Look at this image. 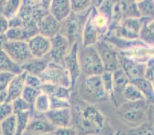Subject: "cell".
Returning <instances> with one entry per match:
<instances>
[{"label":"cell","mask_w":154,"mask_h":135,"mask_svg":"<svg viewBox=\"0 0 154 135\" xmlns=\"http://www.w3.org/2000/svg\"><path fill=\"white\" fill-rule=\"evenodd\" d=\"M50 60L48 58H33L26 64H24L22 67L23 71L27 74H33V75L40 76L42 75L46 68L49 64Z\"/></svg>","instance_id":"cell-22"},{"label":"cell","mask_w":154,"mask_h":135,"mask_svg":"<svg viewBox=\"0 0 154 135\" xmlns=\"http://www.w3.org/2000/svg\"><path fill=\"white\" fill-rule=\"evenodd\" d=\"M85 135H100L98 133H88V134H85Z\"/></svg>","instance_id":"cell-50"},{"label":"cell","mask_w":154,"mask_h":135,"mask_svg":"<svg viewBox=\"0 0 154 135\" xmlns=\"http://www.w3.org/2000/svg\"><path fill=\"white\" fill-rule=\"evenodd\" d=\"M113 135H123V133L121 130H117V131H116Z\"/></svg>","instance_id":"cell-48"},{"label":"cell","mask_w":154,"mask_h":135,"mask_svg":"<svg viewBox=\"0 0 154 135\" xmlns=\"http://www.w3.org/2000/svg\"><path fill=\"white\" fill-rule=\"evenodd\" d=\"M26 85H28V86H30L32 88L38 90L42 89L43 84V81L40 77L31 74H27V73H26Z\"/></svg>","instance_id":"cell-37"},{"label":"cell","mask_w":154,"mask_h":135,"mask_svg":"<svg viewBox=\"0 0 154 135\" xmlns=\"http://www.w3.org/2000/svg\"><path fill=\"white\" fill-rule=\"evenodd\" d=\"M94 46L100 55L105 71L113 72L120 68L119 51L111 43L104 39H100Z\"/></svg>","instance_id":"cell-7"},{"label":"cell","mask_w":154,"mask_h":135,"mask_svg":"<svg viewBox=\"0 0 154 135\" xmlns=\"http://www.w3.org/2000/svg\"><path fill=\"white\" fill-rule=\"evenodd\" d=\"M8 42L6 34H0V50L3 49L4 46Z\"/></svg>","instance_id":"cell-43"},{"label":"cell","mask_w":154,"mask_h":135,"mask_svg":"<svg viewBox=\"0 0 154 135\" xmlns=\"http://www.w3.org/2000/svg\"><path fill=\"white\" fill-rule=\"evenodd\" d=\"M56 129L45 115L34 114L31 118L26 132L33 135L51 134Z\"/></svg>","instance_id":"cell-12"},{"label":"cell","mask_w":154,"mask_h":135,"mask_svg":"<svg viewBox=\"0 0 154 135\" xmlns=\"http://www.w3.org/2000/svg\"><path fill=\"white\" fill-rule=\"evenodd\" d=\"M91 15L92 16L93 22L98 32L100 39L103 38L108 34L111 25V19L107 15H104L97 9L96 6H93L91 9Z\"/></svg>","instance_id":"cell-20"},{"label":"cell","mask_w":154,"mask_h":135,"mask_svg":"<svg viewBox=\"0 0 154 135\" xmlns=\"http://www.w3.org/2000/svg\"><path fill=\"white\" fill-rule=\"evenodd\" d=\"M119 60L120 68L125 72L130 81L145 77L147 64L136 61L126 55L119 52Z\"/></svg>","instance_id":"cell-10"},{"label":"cell","mask_w":154,"mask_h":135,"mask_svg":"<svg viewBox=\"0 0 154 135\" xmlns=\"http://www.w3.org/2000/svg\"><path fill=\"white\" fill-rule=\"evenodd\" d=\"M52 135H78V130L73 125L61 127H57L52 133Z\"/></svg>","instance_id":"cell-40"},{"label":"cell","mask_w":154,"mask_h":135,"mask_svg":"<svg viewBox=\"0 0 154 135\" xmlns=\"http://www.w3.org/2000/svg\"><path fill=\"white\" fill-rule=\"evenodd\" d=\"M51 47L48 58L52 62L63 64L64 57L69 52L72 45L65 36L58 33L51 39Z\"/></svg>","instance_id":"cell-11"},{"label":"cell","mask_w":154,"mask_h":135,"mask_svg":"<svg viewBox=\"0 0 154 135\" xmlns=\"http://www.w3.org/2000/svg\"><path fill=\"white\" fill-rule=\"evenodd\" d=\"M70 0H51L49 13L58 22H62L71 14Z\"/></svg>","instance_id":"cell-21"},{"label":"cell","mask_w":154,"mask_h":135,"mask_svg":"<svg viewBox=\"0 0 154 135\" xmlns=\"http://www.w3.org/2000/svg\"><path fill=\"white\" fill-rule=\"evenodd\" d=\"M51 110V99L50 97L44 92H41L36 98L33 105V112L38 115H45L48 111Z\"/></svg>","instance_id":"cell-26"},{"label":"cell","mask_w":154,"mask_h":135,"mask_svg":"<svg viewBox=\"0 0 154 135\" xmlns=\"http://www.w3.org/2000/svg\"><path fill=\"white\" fill-rule=\"evenodd\" d=\"M45 115L56 128L72 125L73 115L71 108L51 109Z\"/></svg>","instance_id":"cell-16"},{"label":"cell","mask_w":154,"mask_h":135,"mask_svg":"<svg viewBox=\"0 0 154 135\" xmlns=\"http://www.w3.org/2000/svg\"><path fill=\"white\" fill-rule=\"evenodd\" d=\"M104 0H96V2H95V5L96 7H99L102 4V2H103Z\"/></svg>","instance_id":"cell-46"},{"label":"cell","mask_w":154,"mask_h":135,"mask_svg":"<svg viewBox=\"0 0 154 135\" xmlns=\"http://www.w3.org/2000/svg\"><path fill=\"white\" fill-rule=\"evenodd\" d=\"M41 92V90L36 89V88H32V87L26 85L21 97L25 101H27L29 105H32V108H33V105H34L36 98H37V97L38 96V95Z\"/></svg>","instance_id":"cell-35"},{"label":"cell","mask_w":154,"mask_h":135,"mask_svg":"<svg viewBox=\"0 0 154 135\" xmlns=\"http://www.w3.org/2000/svg\"><path fill=\"white\" fill-rule=\"evenodd\" d=\"M102 81H103V86L108 94L110 99L111 98L112 93H113V72L111 71H105L103 74H100Z\"/></svg>","instance_id":"cell-36"},{"label":"cell","mask_w":154,"mask_h":135,"mask_svg":"<svg viewBox=\"0 0 154 135\" xmlns=\"http://www.w3.org/2000/svg\"><path fill=\"white\" fill-rule=\"evenodd\" d=\"M6 0H0V15H1V12H2V8H3L4 5H5Z\"/></svg>","instance_id":"cell-45"},{"label":"cell","mask_w":154,"mask_h":135,"mask_svg":"<svg viewBox=\"0 0 154 135\" xmlns=\"http://www.w3.org/2000/svg\"><path fill=\"white\" fill-rule=\"evenodd\" d=\"M80 96L83 101L91 105H95L110 99L100 75L85 77L80 88Z\"/></svg>","instance_id":"cell-3"},{"label":"cell","mask_w":154,"mask_h":135,"mask_svg":"<svg viewBox=\"0 0 154 135\" xmlns=\"http://www.w3.org/2000/svg\"><path fill=\"white\" fill-rule=\"evenodd\" d=\"M113 93L111 98L113 104L116 107H118L120 104L124 102L123 99V91L125 88L126 85L130 82V79L125 74L121 68L116 70L113 72Z\"/></svg>","instance_id":"cell-15"},{"label":"cell","mask_w":154,"mask_h":135,"mask_svg":"<svg viewBox=\"0 0 154 135\" xmlns=\"http://www.w3.org/2000/svg\"><path fill=\"white\" fill-rule=\"evenodd\" d=\"M76 115L75 127L82 135L88 133H100L104 130L106 119L103 114L94 105L77 104L74 108Z\"/></svg>","instance_id":"cell-1"},{"label":"cell","mask_w":154,"mask_h":135,"mask_svg":"<svg viewBox=\"0 0 154 135\" xmlns=\"http://www.w3.org/2000/svg\"><path fill=\"white\" fill-rule=\"evenodd\" d=\"M26 72L15 74L9 81L7 87V95H8V102H12L15 99L20 98L26 86Z\"/></svg>","instance_id":"cell-18"},{"label":"cell","mask_w":154,"mask_h":135,"mask_svg":"<svg viewBox=\"0 0 154 135\" xmlns=\"http://www.w3.org/2000/svg\"><path fill=\"white\" fill-rule=\"evenodd\" d=\"M51 99V109H60V108H71L70 100L64 99L56 97H50Z\"/></svg>","instance_id":"cell-38"},{"label":"cell","mask_w":154,"mask_h":135,"mask_svg":"<svg viewBox=\"0 0 154 135\" xmlns=\"http://www.w3.org/2000/svg\"><path fill=\"white\" fill-rule=\"evenodd\" d=\"M133 1L135 2H140V1H142V0H133Z\"/></svg>","instance_id":"cell-51"},{"label":"cell","mask_w":154,"mask_h":135,"mask_svg":"<svg viewBox=\"0 0 154 135\" xmlns=\"http://www.w3.org/2000/svg\"><path fill=\"white\" fill-rule=\"evenodd\" d=\"M93 0H70L71 12L75 14L88 13L91 9Z\"/></svg>","instance_id":"cell-31"},{"label":"cell","mask_w":154,"mask_h":135,"mask_svg":"<svg viewBox=\"0 0 154 135\" xmlns=\"http://www.w3.org/2000/svg\"><path fill=\"white\" fill-rule=\"evenodd\" d=\"M16 117V127H17V132L16 135H23L26 132L28 125L32 118V111L22 112V113L15 115Z\"/></svg>","instance_id":"cell-30"},{"label":"cell","mask_w":154,"mask_h":135,"mask_svg":"<svg viewBox=\"0 0 154 135\" xmlns=\"http://www.w3.org/2000/svg\"><path fill=\"white\" fill-rule=\"evenodd\" d=\"M2 135H16L17 127H16V117L12 115L5 120L0 122Z\"/></svg>","instance_id":"cell-32"},{"label":"cell","mask_w":154,"mask_h":135,"mask_svg":"<svg viewBox=\"0 0 154 135\" xmlns=\"http://www.w3.org/2000/svg\"><path fill=\"white\" fill-rule=\"evenodd\" d=\"M123 99L124 102V101H141V100H145V98L135 84L130 81L126 85L123 91Z\"/></svg>","instance_id":"cell-28"},{"label":"cell","mask_w":154,"mask_h":135,"mask_svg":"<svg viewBox=\"0 0 154 135\" xmlns=\"http://www.w3.org/2000/svg\"><path fill=\"white\" fill-rule=\"evenodd\" d=\"M71 89V88H70L59 86V85H56V84L43 83L41 91L42 92L47 94L49 97H56V98L70 100Z\"/></svg>","instance_id":"cell-25"},{"label":"cell","mask_w":154,"mask_h":135,"mask_svg":"<svg viewBox=\"0 0 154 135\" xmlns=\"http://www.w3.org/2000/svg\"><path fill=\"white\" fill-rule=\"evenodd\" d=\"M150 120L152 121V123L154 124V105H152V114H151Z\"/></svg>","instance_id":"cell-47"},{"label":"cell","mask_w":154,"mask_h":135,"mask_svg":"<svg viewBox=\"0 0 154 135\" xmlns=\"http://www.w3.org/2000/svg\"><path fill=\"white\" fill-rule=\"evenodd\" d=\"M29 49L34 58H47L51 51V39L38 33L28 41Z\"/></svg>","instance_id":"cell-13"},{"label":"cell","mask_w":154,"mask_h":135,"mask_svg":"<svg viewBox=\"0 0 154 135\" xmlns=\"http://www.w3.org/2000/svg\"><path fill=\"white\" fill-rule=\"evenodd\" d=\"M131 82L138 88L146 101H147L151 105H154V87L149 80L146 77H143L131 81Z\"/></svg>","instance_id":"cell-23"},{"label":"cell","mask_w":154,"mask_h":135,"mask_svg":"<svg viewBox=\"0 0 154 135\" xmlns=\"http://www.w3.org/2000/svg\"><path fill=\"white\" fill-rule=\"evenodd\" d=\"M80 62L82 73L85 77L100 75L105 71L101 59L94 46H88L80 50Z\"/></svg>","instance_id":"cell-4"},{"label":"cell","mask_w":154,"mask_h":135,"mask_svg":"<svg viewBox=\"0 0 154 135\" xmlns=\"http://www.w3.org/2000/svg\"><path fill=\"white\" fill-rule=\"evenodd\" d=\"M137 5L141 17L154 19V0H142Z\"/></svg>","instance_id":"cell-33"},{"label":"cell","mask_w":154,"mask_h":135,"mask_svg":"<svg viewBox=\"0 0 154 135\" xmlns=\"http://www.w3.org/2000/svg\"><path fill=\"white\" fill-rule=\"evenodd\" d=\"M100 39V36H99L98 32L93 22V19H92L90 10L86 22H85L83 31H82V47L85 48L88 47V46H95Z\"/></svg>","instance_id":"cell-19"},{"label":"cell","mask_w":154,"mask_h":135,"mask_svg":"<svg viewBox=\"0 0 154 135\" xmlns=\"http://www.w3.org/2000/svg\"><path fill=\"white\" fill-rule=\"evenodd\" d=\"M126 135H154V124L149 119L138 126L130 128Z\"/></svg>","instance_id":"cell-29"},{"label":"cell","mask_w":154,"mask_h":135,"mask_svg":"<svg viewBox=\"0 0 154 135\" xmlns=\"http://www.w3.org/2000/svg\"><path fill=\"white\" fill-rule=\"evenodd\" d=\"M48 135H52V133H51V134H48Z\"/></svg>","instance_id":"cell-53"},{"label":"cell","mask_w":154,"mask_h":135,"mask_svg":"<svg viewBox=\"0 0 154 135\" xmlns=\"http://www.w3.org/2000/svg\"><path fill=\"white\" fill-rule=\"evenodd\" d=\"M113 2H121L124 1H127V0H112Z\"/></svg>","instance_id":"cell-49"},{"label":"cell","mask_w":154,"mask_h":135,"mask_svg":"<svg viewBox=\"0 0 154 135\" xmlns=\"http://www.w3.org/2000/svg\"><path fill=\"white\" fill-rule=\"evenodd\" d=\"M0 135H2V131H1V124H0Z\"/></svg>","instance_id":"cell-52"},{"label":"cell","mask_w":154,"mask_h":135,"mask_svg":"<svg viewBox=\"0 0 154 135\" xmlns=\"http://www.w3.org/2000/svg\"><path fill=\"white\" fill-rule=\"evenodd\" d=\"M3 50L21 67L34 58L31 52L28 42L25 41H8L4 46Z\"/></svg>","instance_id":"cell-8"},{"label":"cell","mask_w":154,"mask_h":135,"mask_svg":"<svg viewBox=\"0 0 154 135\" xmlns=\"http://www.w3.org/2000/svg\"><path fill=\"white\" fill-rule=\"evenodd\" d=\"M37 26L38 33L48 39H52L60 32L61 22L48 13L37 22Z\"/></svg>","instance_id":"cell-17"},{"label":"cell","mask_w":154,"mask_h":135,"mask_svg":"<svg viewBox=\"0 0 154 135\" xmlns=\"http://www.w3.org/2000/svg\"><path fill=\"white\" fill-rule=\"evenodd\" d=\"M79 54V43L78 41L71 46L69 52L67 55L64 57V61H63V65L66 68V69L68 70L70 76H71L72 87L75 85L77 81L82 74Z\"/></svg>","instance_id":"cell-9"},{"label":"cell","mask_w":154,"mask_h":135,"mask_svg":"<svg viewBox=\"0 0 154 135\" xmlns=\"http://www.w3.org/2000/svg\"><path fill=\"white\" fill-rule=\"evenodd\" d=\"M22 0H6L1 15L5 17L8 20H10L19 13L22 5Z\"/></svg>","instance_id":"cell-27"},{"label":"cell","mask_w":154,"mask_h":135,"mask_svg":"<svg viewBox=\"0 0 154 135\" xmlns=\"http://www.w3.org/2000/svg\"><path fill=\"white\" fill-rule=\"evenodd\" d=\"M15 74L10 73L0 72V92L6 91L9 81Z\"/></svg>","instance_id":"cell-41"},{"label":"cell","mask_w":154,"mask_h":135,"mask_svg":"<svg viewBox=\"0 0 154 135\" xmlns=\"http://www.w3.org/2000/svg\"><path fill=\"white\" fill-rule=\"evenodd\" d=\"M43 83L56 84L72 88V82L69 72L63 64L50 61L44 72L40 76Z\"/></svg>","instance_id":"cell-6"},{"label":"cell","mask_w":154,"mask_h":135,"mask_svg":"<svg viewBox=\"0 0 154 135\" xmlns=\"http://www.w3.org/2000/svg\"><path fill=\"white\" fill-rule=\"evenodd\" d=\"M0 72L18 74L23 72L22 67L9 57L3 49L0 50Z\"/></svg>","instance_id":"cell-24"},{"label":"cell","mask_w":154,"mask_h":135,"mask_svg":"<svg viewBox=\"0 0 154 135\" xmlns=\"http://www.w3.org/2000/svg\"><path fill=\"white\" fill-rule=\"evenodd\" d=\"M13 108L11 102L0 104V122L13 115Z\"/></svg>","instance_id":"cell-39"},{"label":"cell","mask_w":154,"mask_h":135,"mask_svg":"<svg viewBox=\"0 0 154 135\" xmlns=\"http://www.w3.org/2000/svg\"><path fill=\"white\" fill-rule=\"evenodd\" d=\"M152 105L146 100L124 101L117 108V115L124 124L134 127L149 120Z\"/></svg>","instance_id":"cell-2"},{"label":"cell","mask_w":154,"mask_h":135,"mask_svg":"<svg viewBox=\"0 0 154 135\" xmlns=\"http://www.w3.org/2000/svg\"><path fill=\"white\" fill-rule=\"evenodd\" d=\"M5 102H8V95L6 91L0 92V104H3Z\"/></svg>","instance_id":"cell-44"},{"label":"cell","mask_w":154,"mask_h":135,"mask_svg":"<svg viewBox=\"0 0 154 135\" xmlns=\"http://www.w3.org/2000/svg\"><path fill=\"white\" fill-rule=\"evenodd\" d=\"M8 41H25L28 42L31 38L38 34L37 23L32 22L22 27H11L6 32Z\"/></svg>","instance_id":"cell-14"},{"label":"cell","mask_w":154,"mask_h":135,"mask_svg":"<svg viewBox=\"0 0 154 135\" xmlns=\"http://www.w3.org/2000/svg\"><path fill=\"white\" fill-rule=\"evenodd\" d=\"M9 29V20L2 15H0V34H5Z\"/></svg>","instance_id":"cell-42"},{"label":"cell","mask_w":154,"mask_h":135,"mask_svg":"<svg viewBox=\"0 0 154 135\" xmlns=\"http://www.w3.org/2000/svg\"><path fill=\"white\" fill-rule=\"evenodd\" d=\"M89 12L82 15L71 12V15L61 22L59 33L65 36L71 45L78 42L79 37H82V31Z\"/></svg>","instance_id":"cell-5"},{"label":"cell","mask_w":154,"mask_h":135,"mask_svg":"<svg viewBox=\"0 0 154 135\" xmlns=\"http://www.w3.org/2000/svg\"><path fill=\"white\" fill-rule=\"evenodd\" d=\"M12 105V108H13V113L14 115H17V114L22 113V112L28 111H32V112H33V108L31 105H29L27 101H26L22 97L15 99L12 102H11Z\"/></svg>","instance_id":"cell-34"}]
</instances>
